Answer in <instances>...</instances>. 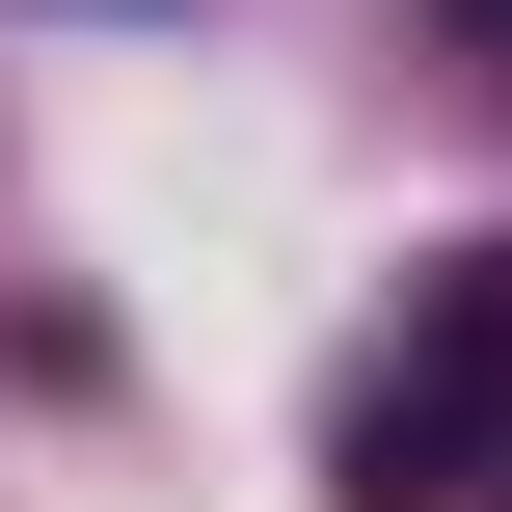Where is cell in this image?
I'll use <instances>...</instances> for the list:
<instances>
[{
    "mask_svg": "<svg viewBox=\"0 0 512 512\" xmlns=\"http://www.w3.org/2000/svg\"><path fill=\"white\" fill-rule=\"evenodd\" d=\"M324 486H351V512H512V243H459V270L378 324Z\"/></svg>",
    "mask_w": 512,
    "mask_h": 512,
    "instance_id": "6da1fadb",
    "label": "cell"
},
{
    "mask_svg": "<svg viewBox=\"0 0 512 512\" xmlns=\"http://www.w3.org/2000/svg\"><path fill=\"white\" fill-rule=\"evenodd\" d=\"M486 27H512V0H486Z\"/></svg>",
    "mask_w": 512,
    "mask_h": 512,
    "instance_id": "7a4b0ae2",
    "label": "cell"
}]
</instances>
